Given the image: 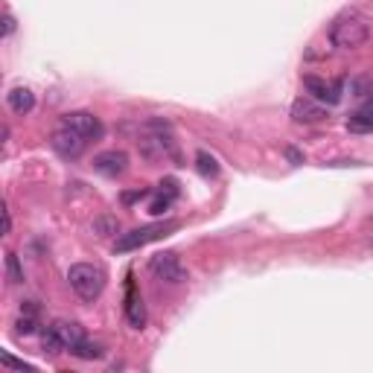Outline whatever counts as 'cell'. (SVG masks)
Returning a JSON list of instances; mask_svg holds the SVG:
<instances>
[{"label":"cell","mask_w":373,"mask_h":373,"mask_svg":"<svg viewBox=\"0 0 373 373\" xmlns=\"http://www.w3.org/2000/svg\"><path fill=\"white\" fill-rule=\"evenodd\" d=\"M367 38H370V21L356 9L341 12L329 27V41L339 50H359L367 44Z\"/></svg>","instance_id":"obj_1"},{"label":"cell","mask_w":373,"mask_h":373,"mask_svg":"<svg viewBox=\"0 0 373 373\" xmlns=\"http://www.w3.org/2000/svg\"><path fill=\"white\" fill-rule=\"evenodd\" d=\"M105 280H108L105 271H103L100 266H93V263H76V266H70V271H67L70 289L79 294L82 301H88V303H93V301L103 294Z\"/></svg>","instance_id":"obj_2"},{"label":"cell","mask_w":373,"mask_h":373,"mask_svg":"<svg viewBox=\"0 0 373 373\" xmlns=\"http://www.w3.org/2000/svg\"><path fill=\"white\" fill-rule=\"evenodd\" d=\"M82 339H85L82 324H76V321H53L44 329V336H41V350L47 353V356H58V353H65V350H73Z\"/></svg>","instance_id":"obj_3"},{"label":"cell","mask_w":373,"mask_h":373,"mask_svg":"<svg viewBox=\"0 0 373 373\" xmlns=\"http://www.w3.org/2000/svg\"><path fill=\"white\" fill-rule=\"evenodd\" d=\"M178 225L175 222H155V225H143V228H134V230H129V233H120L117 237V242H114V251H120V254H126V251H134V248H143V245H149V242H158V240H164L169 230H175Z\"/></svg>","instance_id":"obj_4"},{"label":"cell","mask_w":373,"mask_h":373,"mask_svg":"<svg viewBox=\"0 0 373 373\" xmlns=\"http://www.w3.org/2000/svg\"><path fill=\"white\" fill-rule=\"evenodd\" d=\"M149 271L164 283H184L187 280V268L181 266V257L175 251L155 254V257L149 260Z\"/></svg>","instance_id":"obj_5"},{"label":"cell","mask_w":373,"mask_h":373,"mask_svg":"<svg viewBox=\"0 0 373 373\" xmlns=\"http://www.w3.org/2000/svg\"><path fill=\"white\" fill-rule=\"evenodd\" d=\"M303 88L315 103H327V105H339L341 96H344V82H327L321 76H303Z\"/></svg>","instance_id":"obj_6"},{"label":"cell","mask_w":373,"mask_h":373,"mask_svg":"<svg viewBox=\"0 0 373 373\" xmlns=\"http://www.w3.org/2000/svg\"><path fill=\"white\" fill-rule=\"evenodd\" d=\"M50 146L62 155V158H67V161H73V158H79V155L85 152V146H88V140L79 134V131H73V129H67V126H62V129H55L53 131V137H50Z\"/></svg>","instance_id":"obj_7"},{"label":"cell","mask_w":373,"mask_h":373,"mask_svg":"<svg viewBox=\"0 0 373 373\" xmlns=\"http://www.w3.org/2000/svg\"><path fill=\"white\" fill-rule=\"evenodd\" d=\"M62 126L73 129V131H79L85 140H100L103 137V123H100V117L91 114V111H70L62 117Z\"/></svg>","instance_id":"obj_8"},{"label":"cell","mask_w":373,"mask_h":373,"mask_svg":"<svg viewBox=\"0 0 373 373\" xmlns=\"http://www.w3.org/2000/svg\"><path fill=\"white\" fill-rule=\"evenodd\" d=\"M93 169L105 175V178H117V175H123L129 169V155L120 152V149H108V152H100L93 158Z\"/></svg>","instance_id":"obj_9"},{"label":"cell","mask_w":373,"mask_h":373,"mask_svg":"<svg viewBox=\"0 0 373 373\" xmlns=\"http://www.w3.org/2000/svg\"><path fill=\"white\" fill-rule=\"evenodd\" d=\"M126 321H129L131 329H143L146 327V306H143L140 292H137V286L131 280V274L126 280Z\"/></svg>","instance_id":"obj_10"},{"label":"cell","mask_w":373,"mask_h":373,"mask_svg":"<svg viewBox=\"0 0 373 373\" xmlns=\"http://www.w3.org/2000/svg\"><path fill=\"white\" fill-rule=\"evenodd\" d=\"M292 120L294 123H321V120H327V108L321 105V103H315V100H294V105H292Z\"/></svg>","instance_id":"obj_11"},{"label":"cell","mask_w":373,"mask_h":373,"mask_svg":"<svg viewBox=\"0 0 373 373\" xmlns=\"http://www.w3.org/2000/svg\"><path fill=\"white\" fill-rule=\"evenodd\" d=\"M6 105H9L12 114L24 117V114H30V111L35 108V93H32L30 88H12V91L6 93Z\"/></svg>","instance_id":"obj_12"},{"label":"cell","mask_w":373,"mask_h":373,"mask_svg":"<svg viewBox=\"0 0 373 373\" xmlns=\"http://www.w3.org/2000/svg\"><path fill=\"white\" fill-rule=\"evenodd\" d=\"M41 327V315H38V306L32 301H27L21 306V318L15 321V329H18V336H32V332Z\"/></svg>","instance_id":"obj_13"},{"label":"cell","mask_w":373,"mask_h":373,"mask_svg":"<svg viewBox=\"0 0 373 373\" xmlns=\"http://www.w3.org/2000/svg\"><path fill=\"white\" fill-rule=\"evenodd\" d=\"M347 129L350 131H370L373 129V93L365 96V103L359 105V111L347 120Z\"/></svg>","instance_id":"obj_14"},{"label":"cell","mask_w":373,"mask_h":373,"mask_svg":"<svg viewBox=\"0 0 373 373\" xmlns=\"http://www.w3.org/2000/svg\"><path fill=\"white\" fill-rule=\"evenodd\" d=\"M70 353H73L76 359L93 362V359H103V356H105V347H103V344H96V341H88V339H82V341L76 344V347H73Z\"/></svg>","instance_id":"obj_15"},{"label":"cell","mask_w":373,"mask_h":373,"mask_svg":"<svg viewBox=\"0 0 373 373\" xmlns=\"http://www.w3.org/2000/svg\"><path fill=\"white\" fill-rule=\"evenodd\" d=\"M195 169H199L204 178H213V175H219V164H216V158H213V155H207V152H199V155H195Z\"/></svg>","instance_id":"obj_16"},{"label":"cell","mask_w":373,"mask_h":373,"mask_svg":"<svg viewBox=\"0 0 373 373\" xmlns=\"http://www.w3.org/2000/svg\"><path fill=\"white\" fill-rule=\"evenodd\" d=\"M350 93L353 96H370L373 93V76H367V73L353 76V79H350Z\"/></svg>","instance_id":"obj_17"},{"label":"cell","mask_w":373,"mask_h":373,"mask_svg":"<svg viewBox=\"0 0 373 373\" xmlns=\"http://www.w3.org/2000/svg\"><path fill=\"white\" fill-rule=\"evenodd\" d=\"M6 277L9 283H24V271H21V263H18V257L9 251L6 254Z\"/></svg>","instance_id":"obj_18"},{"label":"cell","mask_w":373,"mask_h":373,"mask_svg":"<svg viewBox=\"0 0 373 373\" xmlns=\"http://www.w3.org/2000/svg\"><path fill=\"white\" fill-rule=\"evenodd\" d=\"M93 230L100 233V237H111V233L120 230V222L117 219H100V222H93Z\"/></svg>","instance_id":"obj_19"},{"label":"cell","mask_w":373,"mask_h":373,"mask_svg":"<svg viewBox=\"0 0 373 373\" xmlns=\"http://www.w3.org/2000/svg\"><path fill=\"white\" fill-rule=\"evenodd\" d=\"M0 362H4L6 367H15V370H24V367H30L27 362H21V359H12L9 353H0Z\"/></svg>","instance_id":"obj_20"},{"label":"cell","mask_w":373,"mask_h":373,"mask_svg":"<svg viewBox=\"0 0 373 373\" xmlns=\"http://www.w3.org/2000/svg\"><path fill=\"white\" fill-rule=\"evenodd\" d=\"M286 158H289L292 164H303V152H298L294 146H289V149H286Z\"/></svg>","instance_id":"obj_21"},{"label":"cell","mask_w":373,"mask_h":373,"mask_svg":"<svg viewBox=\"0 0 373 373\" xmlns=\"http://www.w3.org/2000/svg\"><path fill=\"white\" fill-rule=\"evenodd\" d=\"M146 195H149V190H137V192H126V195H123V202H126V204H131V202H137V199H146Z\"/></svg>","instance_id":"obj_22"},{"label":"cell","mask_w":373,"mask_h":373,"mask_svg":"<svg viewBox=\"0 0 373 373\" xmlns=\"http://www.w3.org/2000/svg\"><path fill=\"white\" fill-rule=\"evenodd\" d=\"M12 32H15V18H12V15H6V18H4V35L9 38Z\"/></svg>","instance_id":"obj_23"},{"label":"cell","mask_w":373,"mask_h":373,"mask_svg":"<svg viewBox=\"0 0 373 373\" xmlns=\"http://www.w3.org/2000/svg\"><path fill=\"white\" fill-rule=\"evenodd\" d=\"M4 230L12 233V213L9 210H4Z\"/></svg>","instance_id":"obj_24"}]
</instances>
